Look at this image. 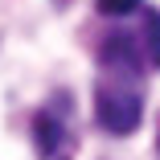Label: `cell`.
Instances as JSON below:
<instances>
[{
  "mask_svg": "<svg viewBox=\"0 0 160 160\" xmlns=\"http://www.w3.org/2000/svg\"><path fill=\"white\" fill-rule=\"evenodd\" d=\"M94 123L107 136H132L144 123V78L99 74V82H94Z\"/></svg>",
  "mask_w": 160,
  "mask_h": 160,
  "instance_id": "1",
  "label": "cell"
},
{
  "mask_svg": "<svg viewBox=\"0 0 160 160\" xmlns=\"http://www.w3.org/2000/svg\"><path fill=\"white\" fill-rule=\"evenodd\" d=\"M33 144H37L41 160H66V152L74 148V140H70V99L66 94L33 115Z\"/></svg>",
  "mask_w": 160,
  "mask_h": 160,
  "instance_id": "2",
  "label": "cell"
},
{
  "mask_svg": "<svg viewBox=\"0 0 160 160\" xmlns=\"http://www.w3.org/2000/svg\"><path fill=\"white\" fill-rule=\"evenodd\" d=\"M140 53H144V66L160 70V8L144 12V29H140Z\"/></svg>",
  "mask_w": 160,
  "mask_h": 160,
  "instance_id": "3",
  "label": "cell"
},
{
  "mask_svg": "<svg viewBox=\"0 0 160 160\" xmlns=\"http://www.w3.org/2000/svg\"><path fill=\"white\" fill-rule=\"evenodd\" d=\"M140 4L144 0H94V8H99L103 17H132Z\"/></svg>",
  "mask_w": 160,
  "mask_h": 160,
  "instance_id": "4",
  "label": "cell"
},
{
  "mask_svg": "<svg viewBox=\"0 0 160 160\" xmlns=\"http://www.w3.org/2000/svg\"><path fill=\"white\" fill-rule=\"evenodd\" d=\"M156 152H160V123H156Z\"/></svg>",
  "mask_w": 160,
  "mask_h": 160,
  "instance_id": "5",
  "label": "cell"
}]
</instances>
